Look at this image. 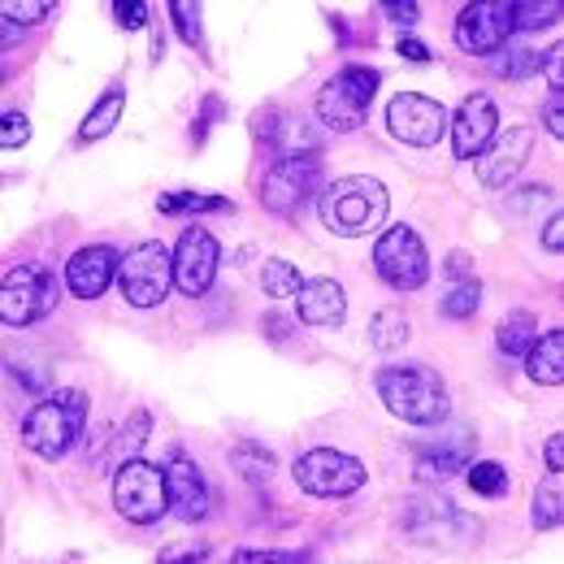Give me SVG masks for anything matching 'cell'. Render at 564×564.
<instances>
[{"mask_svg": "<svg viewBox=\"0 0 564 564\" xmlns=\"http://www.w3.org/2000/svg\"><path fill=\"white\" fill-rule=\"evenodd\" d=\"M539 66H543V53L530 40H503L491 53V74L503 83H521V78L539 74Z\"/></svg>", "mask_w": 564, "mask_h": 564, "instance_id": "obj_23", "label": "cell"}, {"mask_svg": "<svg viewBox=\"0 0 564 564\" xmlns=\"http://www.w3.org/2000/svg\"><path fill=\"white\" fill-rule=\"evenodd\" d=\"M113 18H118L127 31H143V26H148V4H140V0H118V4H113Z\"/></svg>", "mask_w": 564, "mask_h": 564, "instance_id": "obj_38", "label": "cell"}, {"mask_svg": "<svg viewBox=\"0 0 564 564\" xmlns=\"http://www.w3.org/2000/svg\"><path fill=\"white\" fill-rule=\"evenodd\" d=\"M382 74L373 66H348V70L330 74L317 91V122L348 135V131H360L365 118H369V100L378 91Z\"/></svg>", "mask_w": 564, "mask_h": 564, "instance_id": "obj_5", "label": "cell"}, {"mask_svg": "<svg viewBox=\"0 0 564 564\" xmlns=\"http://www.w3.org/2000/svg\"><path fill=\"white\" fill-rule=\"evenodd\" d=\"M235 205L226 196H196V192H165L156 196V213L178 217V213H230Z\"/></svg>", "mask_w": 564, "mask_h": 564, "instance_id": "obj_30", "label": "cell"}, {"mask_svg": "<svg viewBox=\"0 0 564 564\" xmlns=\"http://www.w3.org/2000/svg\"><path fill=\"white\" fill-rule=\"evenodd\" d=\"M443 127H447L443 105L422 96V91H400V96H391V105H387V131L400 143H409V148H430V143H438Z\"/></svg>", "mask_w": 564, "mask_h": 564, "instance_id": "obj_13", "label": "cell"}, {"mask_svg": "<svg viewBox=\"0 0 564 564\" xmlns=\"http://www.w3.org/2000/svg\"><path fill=\"white\" fill-rule=\"evenodd\" d=\"M525 373L539 387H564V330H547L530 344L525 352Z\"/></svg>", "mask_w": 564, "mask_h": 564, "instance_id": "obj_22", "label": "cell"}, {"mask_svg": "<svg viewBox=\"0 0 564 564\" xmlns=\"http://www.w3.org/2000/svg\"><path fill=\"white\" fill-rule=\"evenodd\" d=\"M503 40H512V0H482L456 18V48L469 57H491Z\"/></svg>", "mask_w": 564, "mask_h": 564, "instance_id": "obj_14", "label": "cell"}, {"mask_svg": "<svg viewBox=\"0 0 564 564\" xmlns=\"http://www.w3.org/2000/svg\"><path fill=\"white\" fill-rule=\"evenodd\" d=\"M300 282L304 279H300V270H295L291 261H279V257H274V261L261 265V286H265L270 300H291V295L300 291Z\"/></svg>", "mask_w": 564, "mask_h": 564, "instance_id": "obj_32", "label": "cell"}, {"mask_svg": "<svg viewBox=\"0 0 564 564\" xmlns=\"http://www.w3.org/2000/svg\"><path fill=\"white\" fill-rule=\"evenodd\" d=\"M369 344L378 352H395L409 344V317L400 308H378L373 322H369Z\"/></svg>", "mask_w": 564, "mask_h": 564, "instance_id": "obj_26", "label": "cell"}, {"mask_svg": "<svg viewBox=\"0 0 564 564\" xmlns=\"http://www.w3.org/2000/svg\"><path fill=\"white\" fill-rule=\"evenodd\" d=\"M0 143H4V148H22V143H31V122H26V113L4 109V118H0Z\"/></svg>", "mask_w": 564, "mask_h": 564, "instance_id": "obj_36", "label": "cell"}, {"mask_svg": "<svg viewBox=\"0 0 564 564\" xmlns=\"http://www.w3.org/2000/svg\"><path fill=\"white\" fill-rule=\"evenodd\" d=\"M83 430H87V395L62 391L53 400H40L22 417V447L35 452L40 460H66L83 443Z\"/></svg>", "mask_w": 564, "mask_h": 564, "instance_id": "obj_3", "label": "cell"}, {"mask_svg": "<svg viewBox=\"0 0 564 564\" xmlns=\"http://www.w3.org/2000/svg\"><path fill=\"white\" fill-rule=\"evenodd\" d=\"M148 434H152V417H148V413H131V417L122 422V430L109 438V447H113L122 460H131V456H140V447Z\"/></svg>", "mask_w": 564, "mask_h": 564, "instance_id": "obj_34", "label": "cell"}, {"mask_svg": "<svg viewBox=\"0 0 564 564\" xmlns=\"http://www.w3.org/2000/svg\"><path fill=\"white\" fill-rule=\"evenodd\" d=\"M118 286L135 308H156L174 291V248H165L161 239H148L131 257H122Z\"/></svg>", "mask_w": 564, "mask_h": 564, "instance_id": "obj_11", "label": "cell"}, {"mask_svg": "<svg viewBox=\"0 0 564 564\" xmlns=\"http://www.w3.org/2000/svg\"><path fill=\"white\" fill-rule=\"evenodd\" d=\"M326 192L322 178V156H291V161H274L270 174L261 178V205L279 217H295L308 205H317Z\"/></svg>", "mask_w": 564, "mask_h": 564, "instance_id": "obj_8", "label": "cell"}, {"mask_svg": "<svg viewBox=\"0 0 564 564\" xmlns=\"http://www.w3.org/2000/svg\"><path fill=\"white\" fill-rule=\"evenodd\" d=\"M295 317H300L304 326H326V330L344 326V317H348V295H344V286L335 279H304L300 291H295Z\"/></svg>", "mask_w": 564, "mask_h": 564, "instance_id": "obj_19", "label": "cell"}, {"mask_svg": "<svg viewBox=\"0 0 564 564\" xmlns=\"http://www.w3.org/2000/svg\"><path fill=\"white\" fill-rule=\"evenodd\" d=\"M53 13V0H4L0 4V22H13V26H35Z\"/></svg>", "mask_w": 564, "mask_h": 564, "instance_id": "obj_35", "label": "cell"}, {"mask_svg": "<svg viewBox=\"0 0 564 564\" xmlns=\"http://www.w3.org/2000/svg\"><path fill=\"white\" fill-rule=\"evenodd\" d=\"M235 561L239 564H304L308 552H252V547H239Z\"/></svg>", "mask_w": 564, "mask_h": 564, "instance_id": "obj_37", "label": "cell"}, {"mask_svg": "<svg viewBox=\"0 0 564 564\" xmlns=\"http://www.w3.org/2000/svg\"><path fill=\"white\" fill-rule=\"evenodd\" d=\"M373 270H378V279L387 282V286H395V291H417L430 279L425 239L413 226H404V221L387 226L378 235V243H373Z\"/></svg>", "mask_w": 564, "mask_h": 564, "instance_id": "obj_10", "label": "cell"}, {"mask_svg": "<svg viewBox=\"0 0 564 564\" xmlns=\"http://www.w3.org/2000/svg\"><path fill=\"white\" fill-rule=\"evenodd\" d=\"M543 465H547V474H564V434H552L543 443Z\"/></svg>", "mask_w": 564, "mask_h": 564, "instance_id": "obj_43", "label": "cell"}, {"mask_svg": "<svg viewBox=\"0 0 564 564\" xmlns=\"http://www.w3.org/2000/svg\"><path fill=\"white\" fill-rule=\"evenodd\" d=\"M534 525L539 530H561L564 525V482L561 474H547L534 491Z\"/></svg>", "mask_w": 564, "mask_h": 564, "instance_id": "obj_27", "label": "cell"}, {"mask_svg": "<svg viewBox=\"0 0 564 564\" xmlns=\"http://www.w3.org/2000/svg\"><path fill=\"white\" fill-rule=\"evenodd\" d=\"M217 265H221V243L213 239V230L205 226H187L174 243V286L183 295H205L217 279Z\"/></svg>", "mask_w": 564, "mask_h": 564, "instance_id": "obj_12", "label": "cell"}, {"mask_svg": "<svg viewBox=\"0 0 564 564\" xmlns=\"http://www.w3.org/2000/svg\"><path fill=\"white\" fill-rule=\"evenodd\" d=\"M543 248H547V252H561L564 248V217L561 213H552V217H547V226H543Z\"/></svg>", "mask_w": 564, "mask_h": 564, "instance_id": "obj_44", "label": "cell"}, {"mask_svg": "<svg viewBox=\"0 0 564 564\" xmlns=\"http://www.w3.org/2000/svg\"><path fill=\"white\" fill-rule=\"evenodd\" d=\"M478 304H482V282L474 279V274H465L460 282H452L447 291H443V317H452V322H465V317H474L478 313Z\"/></svg>", "mask_w": 564, "mask_h": 564, "instance_id": "obj_28", "label": "cell"}, {"mask_svg": "<svg viewBox=\"0 0 564 564\" xmlns=\"http://www.w3.org/2000/svg\"><path fill=\"white\" fill-rule=\"evenodd\" d=\"M261 143L274 148V161H291V156H317V131L308 118H270Z\"/></svg>", "mask_w": 564, "mask_h": 564, "instance_id": "obj_21", "label": "cell"}, {"mask_svg": "<svg viewBox=\"0 0 564 564\" xmlns=\"http://www.w3.org/2000/svg\"><path fill=\"white\" fill-rule=\"evenodd\" d=\"M539 74H547L552 91L561 96V87H564V48H561V44H552V48L543 53V66H539Z\"/></svg>", "mask_w": 564, "mask_h": 564, "instance_id": "obj_40", "label": "cell"}, {"mask_svg": "<svg viewBox=\"0 0 564 564\" xmlns=\"http://www.w3.org/2000/svg\"><path fill=\"white\" fill-rule=\"evenodd\" d=\"M378 400L387 404L391 417L422 425V430L443 425L447 413H452V395H447L443 378L430 365H391V369H382L378 373Z\"/></svg>", "mask_w": 564, "mask_h": 564, "instance_id": "obj_1", "label": "cell"}, {"mask_svg": "<svg viewBox=\"0 0 564 564\" xmlns=\"http://www.w3.org/2000/svg\"><path fill=\"white\" fill-rule=\"evenodd\" d=\"M534 339H539V317L530 308H512L495 330V348L503 356H525Z\"/></svg>", "mask_w": 564, "mask_h": 564, "instance_id": "obj_25", "label": "cell"}, {"mask_svg": "<svg viewBox=\"0 0 564 564\" xmlns=\"http://www.w3.org/2000/svg\"><path fill=\"white\" fill-rule=\"evenodd\" d=\"M400 530L409 543L438 552H465L482 543V521L443 495H413L400 512Z\"/></svg>", "mask_w": 564, "mask_h": 564, "instance_id": "obj_2", "label": "cell"}, {"mask_svg": "<svg viewBox=\"0 0 564 564\" xmlns=\"http://www.w3.org/2000/svg\"><path fill=\"white\" fill-rule=\"evenodd\" d=\"M474 443H469V434H447V438H434V443H422L417 447V478L422 482H447V478H456L465 465H469V452Z\"/></svg>", "mask_w": 564, "mask_h": 564, "instance_id": "obj_20", "label": "cell"}, {"mask_svg": "<svg viewBox=\"0 0 564 564\" xmlns=\"http://www.w3.org/2000/svg\"><path fill=\"white\" fill-rule=\"evenodd\" d=\"M382 9H387V18H391V22H400V26L422 22V4H413V0H387Z\"/></svg>", "mask_w": 564, "mask_h": 564, "instance_id": "obj_41", "label": "cell"}, {"mask_svg": "<svg viewBox=\"0 0 564 564\" xmlns=\"http://www.w3.org/2000/svg\"><path fill=\"white\" fill-rule=\"evenodd\" d=\"M465 482L482 499H503L508 495V469L499 460H469L465 465Z\"/></svg>", "mask_w": 564, "mask_h": 564, "instance_id": "obj_29", "label": "cell"}, {"mask_svg": "<svg viewBox=\"0 0 564 564\" xmlns=\"http://www.w3.org/2000/svg\"><path fill=\"white\" fill-rule=\"evenodd\" d=\"M561 18V0H512V31H539Z\"/></svg>", "mask_w": 564, "mask_h": 564, "instance_id": "obj_31", "label": "cell"}, {"mask_svg": "<svg viewBox=\"0 0 564 564\" xmlns=\"http://www.w3.org/2000/svg\"><path fill=\"white\" fill-rule=\"evenodd\" d=\"M122 274V252L113 243H91V248H78L70 261H66V286H70L78 300H100Z\"/></svg>", "mask_w": 564, "mask_h": 564, "instance_id": "obj_18", "label": "cell"}, {"mask_svg": "<svg viewBox=\"0 0 564 564\" xmlns=\"http://www.w3.org/2000/svg\"><path fill=\"white\" fill-rule=\"evenodd\" d=\"M113 508L131 521V525H156L170 512V482H165V465L152 460H122L113 474Z\"/></svg>", "mask_w": 564, "mask_h": 564, "instance_id": "obj_6", "label": "cell"}, {"mask_svg": "<svg viewBox=\"0 0 564 564\" xmlns=\"http://www.w3.org/2000/svg\"><path fill=\"white\" fill-rule=\"evenodd\" d=\"M530 156H534V135H530L525 127H512V131L495 135V140L474 156L478 183H482V187H508V183L525 170Z\"/></svg>", "mask_w": 564, "mask_h": 564, "instance_id": "obj_17", "label": "cell"}, {"mask_svg": "<svg viewBox=\"0 0 564 564\" xmlns=\"http://www.w3.org/2000/svg\"><path fill=\"white\" fill-rule=\"evenodd\" d=\"M9 373L22 382V391H31V395H40L44 391V382H48V373L44 369H31L26 360H9Z\"/></svg>", "mask_w": 564, "mask_h": 564, "instance_id": "obj_39", "label": "cell"}, {"mask_svg": "<svg viewBox=\"0 0 564 564\" xmlns=\"http://www.w3.org/2000/svg\"><path fill=\"white\" fill-rule=\"evenodd\" d=\"M205 556H209V547H187V552H165L161 561H165V564H174V561L192 564V561H205Z\"/></svg>", "mask_w": 564, "mask_h": 564, "instance_id": "obj_46", "label": "cell"}, {"mask_svg": "<svg viewBox=\"0 0 564 564\" xmlns=\"http://www.w3.org/2000/svg\"><path fill=\"white\" fill-rule=\"evenodd\" d=\"M165 482H170V512L178 517V521H187V525H196V521H205L213 512V491L209 482H205V474L196 469V460L187 456V452H170V460H165Z\"/></svg>", "mask_w": 564, "mask_h": 564, "instance_id": "obj_16", "label": "cell"}, {"mask_svg": "<svg viewBox=\"0 0 564 564\" xmlns=\"http://www.w3.org/2000/svg\"><path fill=\"white\" fill-rule=\"evenodd\" d=\"M0 35H4V44H18V26L13 22H0Z\"/></svg>", "mask_w": 564, "mask_h": 564, "instance_id": "obj_47", "label": "cell"}, {"mask_svg": "<svg viewBox=\"0 0 564 564\" xmlns=\"http://www.w3.org/2000/svg\"><path fill=\"white\" fill-rule=\"evenodd\" d=\"M295 487L313 499H348L365 487V465L339 447H308L291 465Z\"/></svg>", "mask_w": 564, "mask_h": 564, "instance_id": "obj_9", "label": "cell"}, {"mask_svg": "<svg viewBox=\"0 0 564 564\" xmlns=\"http://www.w3.org/2000/svg\"><path fill=\"white\" fill-rule=\"evenodd\" d=\"M122 109H127V91H122V87H109V91L91 105V113L83 118V127H78V135H74V148H87V143L105 140V135L122 122Z\"/></svg>", "mask_w": 564, "mask_h": 564, "instance_id": "obj_24", "label": "cell"}, {"mask_svg": "<svg viewBox=\"0 0 564 564\" xmlns=\"http://www.w3.org/2000/svg\"><path fill=\"white\" fill-rule=\"evenodd\" d=\"M395 53H400L404 62H417V66H425V62H430V48H425L422 40H413L409 31H404V35L395 40Z\"/></svg>", "mask_w": 564, "mask_h": 564, "instance_id": "obj_42", "label": "cell"}, {"mask_svg": "<svg viewBox=\"0 0 564 564\" xmlns=\"http://www.w3.org/2000/svg\"><path fill=\"white\" fill-rule=\"evenodd\" d=\"M564 100L561 96H552V100H547V105H543V127H547V131H552V135H564Z\"/></svg>", "mask_w": 564, "mask_h": 564, "instance_id": "obj_45", "label": "cell"}, {"mask_svg": "<svg viewBox=\"0 0 564 564\" xmlns=\"http://www.w3.org/2000/svg\"><path fill=\"white\" fill-rule=\"evenodd\" d=\"M57 295H62V282H57L53 270H44V265H13L4 274V282H0V317L13 330L35 326V322H44L57 308Z\"/></svg>", "mask_w": 564, "mask_h": 564, "instance_id": "obj_7", "label": "cell"}, {"mask_svg": "<svg viewBox=\"0 0 564 564\" xmlns=\"http://www.w3.org/2000/svg\"><path fill=\"white\" fill-rule=\"evenodd\" d=\"M317 213H322V221H326L335 235L356 239V235L373 230L378 221H387L391 196H387V187H382L378 178L352 174V178H339V183H330V187L322 192Z\"/></svg>", "mask_w": 564, "mask_h": 564, "instance_id": "obj_4", "label": "cell"}, {"mask_svg": "<svg viewBox=\"0 0 564 564\" xmlns=\"http://www.w3.org/2000/svg\"><path fill=\"white\" fill-rule=\"evenodd\" d=\"M495 135H499V105L491 100V91H469L452 118V156L474 161Z\"/></svg>", "mask_w": 564, "mask_h": 564, "instance_id": "obj_15", "label": "cell"}, {"mask_svg": "<svg viewBox=\"0 0 564 564\" xmlns=\"http://www.w3.org/2000/svg\"><path fill=\"white\" fill-rule=\"evenodd\" d=\"M170 22H174V31H178V40H183L187 48L205 53V35H200V4H196V0H174V4H170Z\"/></svg>", "mask_w": 564, "mask_h": 564, "instance_id": "obj_33", "label": "cell"}]
</instances>
